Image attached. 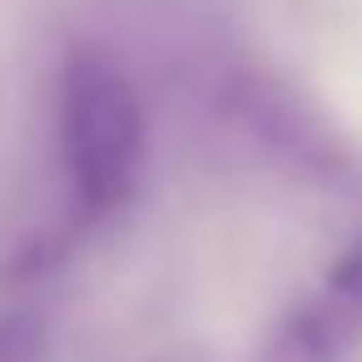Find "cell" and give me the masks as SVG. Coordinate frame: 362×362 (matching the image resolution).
<instances>
[{
    "label": "cell",
    "mask_w": 362,
    "mask_h": 362,
    "mask_svg": "<svg viewBox=\"0 0 362 362\" xmlns=\"http://www.w3.org/2000/svg\"><path fill=\"white\" fill-rule=\"evenodd\" d=\"M60 164L85 218H110L134 199L144 169V105L129 75L100 50H75L65 60Z\"/></svg>",
    "instance_id": "1"
},
{
    "label": "cell",
    "mask_w": 362,
    "mask_h": 362,
    "mask_svg": "<svg viewBox=\"0 0 362 362\" xmlns=\"http://www.w3.org/2000/svg\"><path fill=\"white\" fill-rule=\"evenodd\" d=\"M352 322H357V313H347V308L327 293L322 303H308V308L288 313V317L268 332L258 362H347Z\"/></svg>",
    "instance_id": "2"
},
{
    "label": "cell",
    "mask_w": 362,
    "mask_h": 362,
    "mask_svg": "<svg viewBox=\"0 0 362 362\" xmlns=\"http://www.w3.org/2000/svg\"><path fill=\"white\" fill-rule=\"evenodd\" d=\"M0 362H50V337L35 313L0 317Z\"/></svg>",
    "instance_id": "3"
},
{
    "label": "cell",
    "mask_w": 362,
    "mask_h": 362,
    "mask_svg": "<svg viewBox=\"0 0 362 362\" xmlns=\"http://www.w3.org/2000/svg\"><path fill=\"white\" fill-rule=\"evenodd\" d=\"M332 298L347 308V313H357V322H362V238L342 253V263L332 268Z\"/></svg>",
    "instance_id": "4"
}]
</instances>
